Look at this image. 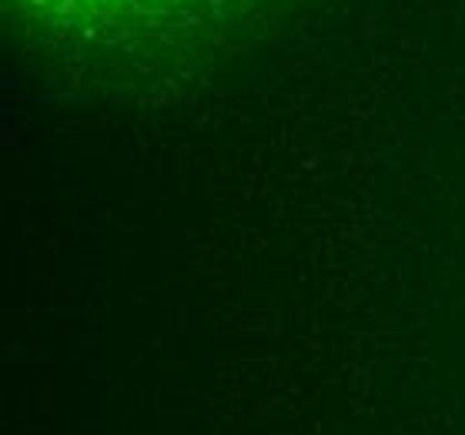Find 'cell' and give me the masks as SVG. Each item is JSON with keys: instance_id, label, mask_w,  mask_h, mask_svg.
Returning <instances> with one entry per match:
<instances>
[{"instance_id": "1", "label": "cell", "mask_w": 465, "mask_h": 435, "mask_svg": "<svg viewBox=\"0 0 465 435\" xmlns=\"http://www.w3.org/2000/svg\"><path fill=\"white\" fill-rule=\"evenodd\" d=\"M31 7L44 24L71 37L101 44L131 37H168L228 21L248 0H14Z\"/></svg>"}]
</instances>
